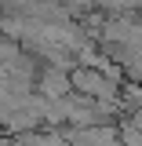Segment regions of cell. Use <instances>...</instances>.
Returning <instances> with one entry per match:
<instances>
[{
  "label": "cell",
  "instance_id": "obj_1",
  "mask_svg": "<svg viewBox=\"0 0 142 146\" xmlns=\"http://www.w3.org/2000/svg\"><path fill=\"white\" fill-rule=\"evenodd\" d=\"M33 88H36V95H44V99H62V95L73 91L69 70H66V66H55V62H44V66L36 70Z\"/></svg>",
  "mask_w": 142,
  "mask_h": 146
}]
</instances>
